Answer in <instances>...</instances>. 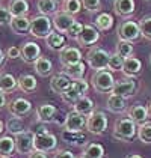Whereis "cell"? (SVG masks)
Returning a JSON list of instances; mask_svg holds the SVG:
<instances>
[{
  "mask_svg": "<svg viewBox=\"0 0 151 158\" xmlns=\"http://www.w3.org/2000/svg\"><path fill=\"white\" fill-rule=\"evenodd\" d=\"M29 158H47V155L44 152H39V151H33L32 154H29Z\"/></svg>",
  "mask_w": 151,
  "mask_h": 158,
  "instance_id": "cell-48",
  "label": "cell"
},
{
  "mask_svg": "<svg viewBox=\"0 0 151 158\" xmlns=\"http://www.w3.org/2000/svg\"><path fill=\"white\" fill-rule=\"evenodd\" d=\"M59 60L62 63V66H68V65H73V63H79V62H82V51L79 48H76V47L67 45L63 50H61Z\"/></svg>",
  "mask_w": 151,
  "mask_h": 158,
  "instance_id": "cell-13",
  "label": "cell"
},
{
  "mask_svg": "<svg viewBox=\"0 0 151 158\" xmlns=\"http://www.w3.org/2000/svg\"><path fill=\"white\" fill-rule=\"evenodd\" d=\"M86 130L91 134L101 135L107 130V116L104 111H92L89 116H86Z\"/></svg>",
  "mask_w": 151,
  "mask_h": 158,
  "instance_id": "cell-5",
  "label": "cell"
},
{
  "mask_svg": "<svg viewBox=\"0 0 151 158\" xmlns=\"http://www.w3.org/2000/svg\"><path fill=\"white\" fill-rule=\"evenodd\" d=\"M53 32V21L45 15H37L30 20V35L38 39H45Z\"/></svg>",
  "mask_w": 151,
  "mask_h": 158,
  "instance_id": "cell-3",
  "label": "cell"
},
{
  "mask_svg": "<svg viewBox=\"0 0 151 158\" xmlns=\"http://www.w3.org/2000/svg\"><path fill=\"white\" fill-rule=\"evenodd\" d=\"M8 109L11 111V114L15 118H23L26 114H29L32 111V102L26 98H15L14 101L9 102Z\"/></svg>",
  "mask_w": 151,
  "mask_h": 158,
  "instance_id": "cell-12",
  "label": "cell"
},
{
  "mask_svg": "<svg viewBox=\"0 0 151 158\" xmlns=\"http://www.w3.org/2000/svg\"><path fill=\"white\" fill-rule=\"evenodd\" d=\"M94 24H95V29H97V30L106 32V30L112 29L113 17L110 15V14H107V12H100L98 15H97V18H95Z\"/></svg>",
  "mask_w": 151,
  "mask_h": 158,
  "instance_id": "cell-29",
  "label": "cell"
},
{
  "mask_svg": "<svg viewBox=\"0 0 151 158\" xmlns=\"http://www.w3.org/2000/svg\"><path fill=\"white\" fill-rule=\"evenodd\" d=\"M138 137L142 143H151V123L150 122H145V123L139 125Z\"/></svg>",
  "mask_w": 151,
  "mask_h": 158,
  "instance_id": "cell-38",
  "label": "cell"
},
{
  "mask_svg": "<svg viewBox=\"0 0 151 158\" xmlns=\"http://www.w3.org/2000/svg\"><path fill=\"white\" fill-rule=\"evenodd\" d=\"M127 118L132 119L135 123L142 125V123H145V122L148 121L150 113H148V109H147L145 106H142V104H135V106H132L130 109L127 110Z\"/></svg>",
  "mask_w": 151,
  "mask_h": 158,
  "instance_id": "cell-16",
  "label": "cell"
},
{
  "mask_svg": "<svg viewBox=\"0 0 151 158\" xmlns=\"http://www.w3.org/2000/svg\"><path fill=\"white\" fill-rule=\"evenodd\" d=\"M98 39H100V33L94 26H83V30H82L80 36L76 41L83 47H89V45H94Z\"/></svg>",
  "mask_w": 151,
  "mask_h": 158,
  "instance_id": "cell-14",
  "label": "cell"
},
{
  "mask_svg": "<svg viewBox=\"0 0 151 158\" xmlns=\"http://www.w3.org/2000/svg\"><path fill=\"white\" fill-rule=\"evenodd\" d=\"M139 29H140V35L151 41V15L139 20Z\"/></svg>",
  "mask_w": 151,
  "mask_h": 158,
  "instance_id": "cell-39",
  "label": "cell"
},
{
  "mask_svg": "<svg viewBox=\"0 0 151 158\" xmlns=\"http://www.w3.org/2000/svg\"><path fill=\"white\" fill-rule=\"evenodd\" d=\"M37 8L41 15H45L49 17L51 14H56V9H58V2L56 0H38Z\"/></svg>",
  "mask_w": 151,
  "mask_h": 158,
  "instance_id": "cell-32",
  "label": "cell"
},
{
  "mask_svg": "<svg viewBox=\"0 0 151 158\" xmlns=\"http://www.w3.org/2000/svg\"><path fill=\"white\" fill-rule=\"evenodd\" d=\"M5 131V123H3V121L0 119V135H2V133Z\"/></svg>",
  "mask_w": 151,
  "mask_h": 158,
  "instance_id": "cell-51",
  "label": "cell"
},
{
  "mask_svg": "<svg viewBox=\"0 0 151 158\" xmlns=\"http://www.w3.org/2000/svg\"><path fill=\"white\" fill-rule=\"evenodd\" d=\"M54 158H76V157H74V154H73L71 151L65 149V151H59V152H56V154H54Z\"/></svg>",
  "mask_w": 151,
  "mask_h": 158,
  "instance_id": "cell-47",
  "label": "cell"
},
{
  "mask_svg": "<svg viewBox=\"0 0 151 158\" xmlns=\"http://www.w3.org/2000/svg\"><path fill=\"white\" fill-rule=\"evenodd\" d=\"M17 81H18V87L26 92V94H30V92H33L35 89H37V78L32 75V74H21L18 78H17Z\"/></svg>",
  "mask_w": 151,
  "mask_h": 158,
  "instance_id": "cell-27",
  "label": "cell"
},
{
  "mask_svg": "<svg viewBox=\"0 0 151 158\" xmlns=\"http://www.w3.org/2000/svg\"><path fill=\"white\" fill-rule=\"evenodd\" d=\"M82 11V0H63L62 3V12L74 17Z\"/></svg>",
  "mask_w": 151,
  "mask_h": 158,
  "instance_id": "cell-34",
  "label": "cell"
},
{
  "mask_svg": "<svg viewBox=\"0 0 151 158\" xmlns=\"http://www.w3.org/2000/svg\"><path fill=\"white\" fill-rule=\"evenodd\" d=\"M71 87H74L82 97H85V94L88 92V89H89V85H88V81H85L83 78H80V80H73L71 81Z\"/></svg>",
  "mask_w": 151,
  "mask_h": 158,
  "instance_id": "cell-43",
  "label": "cell"
},
{
  "mask_svg": "<svg viewBox=\"0 0 151 158\" xmlns=\"http://www.w3.org/2000/svg\"><path fill=\"white\" fill-rule=\"evenodd\" d=\"M86 71V66L83 62H79V63H73V65H68V66H63V74L67 77H70L71 80H80L83 78Z\"/></svg>",
  "mask_w": 151,
  "mask_h": 158,
  "instance_id": "cell-25",
  "label": "cell"
},
{
  "mask_svg": "<svg viewBox=\"0 0 151 158\" xmlns=\"http://www.w3.org/2000/svg\"><path fill=\"white\" fill-rule=\"evenodd\" d=\"M115 78H113V74L107 69H103V71H95L91 77V83L92 87L100 92V94H112V89L115 86Z\"/></svg>",
  "mask_w": 151,
  "mask_h": 158,
  "instance_id": "cell-2",
  "label": "cell"
},
{
  "mask_svg": "<svg viewBox=\"0 0 151 158\" xmlns=\"http://www.w3.org/2000/svg\"><path fill=\"white\" fill-rule=\"evenodd\" d=\"M138 134L136 123L128 118H119L113 125V137L121 142H130Z\"/></svg>",
  "mask_w": 151,
  "mask_h": 158,
  "instance_id": "cell-1",
  "label": "cell"
},
{
  "mask_svg": "<svg viewBox=\"0 0 151 158\" xmlns=\"http://www.w3.org/2000/svg\"><path fill=\"white\" fill-rule=\"evenodd\" d=\"M33 68H35V73H37L38 75L47 77V75H50L51 71H53V63H51V60L49 57L41 56V57L33 63Z\"/></svg>",
  "mask_w": 151,
  "mask_h": 158,
  "instance_id": "cell-28",
  "label": "cell"
},
{
  "mask_svg": "<svg viewBox=\"0 0 151 158\" xmlns=\"http://www.w3.org/2000/svg\"><path fill=\"white\" fill-rule=\"evenodd\" d=\"M45 44L53 51H61V50L67 47L65 45V36L62 33H59V32H51L50 35L45 38Z\"/></svg>",
  "mask_w": 151,
  "mask_h": 158,
  "instance_id": "cell-26",
  "label": "cell"
},
{
  "mask_svg": "<svg viewBox=\"0 0 151 158\" xmlns=\"http://www.w3.org/2000/svg\"><path fill=\"white\" fill-rule=\"evenodd\" d=\"M82 6L89 12H98L101 9V0H82Z\"/></svg>",
  "mask_w": 151,
  "mask_h": 158,
  "instance_id": "cell-42",
  "label": "cell"
},
{
  "mask_svg": "<svg viewBox=\"0 0 151 158\" xmlns=\"http://www.w3.org/2000/svg\"><path fill=\"white\" fill-rule=\"evenodd\" d=\"M5 106H6V97H5L3 92H0V110L3 109Z\"/></svg>",
  "mask_w": 151,
  "mask_h": 158,
  "instance_id": "cell-49",
  "label": "cell"
},
{
  "mask_svg": "<svg viewBox=\"0 0 151 158\" xmlns=\"http://www.w3.org/2000/svg\"><path fill=\"white\" fill-rule=\"evenodd\" d=\"M82 30H83V24H82V23H79V21H76L74 24L68 29V32H67V33L73 38V39H77V38L80 36Z\"/></svg>",
  "mask_w": 151,
  "mask_h": 158,
  "instance_id": "cell-45",
  "label": "cell"
},
{
  "mask_svg": "<svg viewBox=\"0 0 151 158\" xmlns=\"http://www.w3.org/2000/svg\"><path fill=\"white\" fill-rule=\"evenodd\" d=\"M150 65H151V54H150Z\"/></svg>",
  "mask_w": 151,
  "mask_h": 158,
  "instance_id": "cell-56",
  "label": "cell"
},
{
  "mask_svg": "<svg viewBox=\"0 0 151 158\" xmlns=\"http://www.w3.org/2000/svg\"><path fill=\"white\" fill-rule=\"evenodd\" d=\"M147 109H148V113H150V116H151V101H150V104L147 106Z\"/></svg>",
  "mask_w": 151,
  "mask_h": 158,
  "instance_id": "cell-53",
  "label": "cell"
},
{
  "mask_svg": "<svg viewBox=\"0 0 151 158\" xmlns=\"http://www.w3.org/2000/svg\"><path fill=\"white\" fill-rule=\"evenodd\" d=\"M0 158H11V157H0Z\"/></svg>",
  "mask_w": 151,
  "mask_h": 158,
  "instance_id": "cell-55",
  "label": "cell"
},
{
  "mask_svg": "<svg viewBox=\"0 0 151 158\" xmlns=\"http://www.w3.org/2000/svg\"><path fill=\"white\" fill-rule=\"evenodd\" d=\"M58 146V137L51 133H44V134H35V143L33 148L35 151L39 152H51L54 151Z\"/></svg>",
  "mask_w": 151,
  "mask_h": 158,
  "instance_id": "cell-8",
  "label": "cell"
},
{
  "mask_svg": "<svg viewBox=\"0 0 151 158\" xmlns=\"http://www.w3.org/2000/svg\"><path fill=\"white\" fill-rule=\"evenodd\" d=\"M62 139L67 142V143H70V145L80 146V145H83V143H86V137H85L82 133H70V131H63Z\"/></svg>",
  "mask_w": 151,
  "mask_h": 158,
  "instance_id": "cell-36",
  "label": "cell"
},
{
  "mask_svg": "<svg viewBox=\"0 0 151 158\" xmlns=\"http://www.w3.org/2000/svg\"><path fill=\"white\" fill-rule=\"evenodd\" d=\"M5 127H6V130L12 134V135H18V134H21L26 131L23 121H21L20 118H15V116H14V118H9Z\"/></svg>",
  "mask_w": 151,
  "mask_h": 158,
  "instance_id": "cell-33",
  "label": "cell"
},
{
  "mask_svg": "<svg viewBox=\"0 0 151 158\" xmlns=\"http://www.w3.org/2000/svg\"><path fill=\"white\" fill-rule=\"evenodd\" d=\"M88 63L89 66L95 71H103V69H107L109 66V59H110V54L101 47H91V50L88 51Z\"/></svg>",
  "mask_w": 151,
  "mask_h": 158,
  "instance_id": "cell-4",
  "label": "cell"
},
{
  "mask_svg": "<svg viewBox=\"0 0 151 158\" xmlns=\"http://www.w3.org/2000/svg\"><path fill=\"white\" fill-rule=\"evenodd\" d=\"M115 53L118 56H121L123 59L132 57V54H133V44L132 42H127V41H118Z\"/></svg>",
  "mask_w": 151,
  "mask_h": 158,
  "instance_id": "cell-37",
  "label": "cell"
},
{
  "mask_svg": "<svg viewBox=\"0 0 151 158\" xmlns=\"http://www.w3.org/2000/svg\"><path fill=\"white\" fill-rule=\"evenodd\" d=\"M17 87H18V81H17V78L14 77L12 74L9 73L0 74V92L9 94V92H14Z\"/></svg>",
  "mask_w": 151,
  "mask_h": 158,
  "instance_id": "cell-23",
  "label": "cell"
},
{
  "mask_svg": "<svg viewBox=\"0 0 151 158\" xmlns=\"http://www.w3.org/2000/svg\"><path fill=\"white\" fill-rule=\"evenodd\" d=\"M35 143V133L33 131H24V133L15 135V151L21 155L24 154H32L35 151L33 148Z\"/></svg>",
  "mask_w": 151,
  "mask_h": 158,
  "instance_id": "cell-7",
  "label": "cell"
},
{
  "mask_svg": "<svg viewBox=\"0 0 151 158\" xmlns=\"http://www.w3.org/2000/svg\"><path fill=\"white\" fill-rule=\"evenodd\" d=\"M53 27L59 32V33H67L68 29L76 23V20L65 12H56L53 15Z\"/></svg>",
  "mask_w": 151,
  "mask_h": 158,
  "instance_id": "cell-15",
  "label": "cell"
},
{
  "mask_svg": "<svg viewBox=\"0 0 151 158\" xmlns=\"http://www.w3.org/2000/svg\"><path fill=\"white\" fill-rule=\"evenodd\" d=\"M9 27L15 35H26L30 32V20L27 17H12Z\"/></svg>",
  "mask_w": 151,
  "mask_h": 158,
  "instance_id": "cell-20",
  "label": "cell"
},
{
  "mask_svg": "<svg viewBox=\"0 0 151 158\" xmlns=\"http://www.w3.org/2000/svg\"><path fill=\"white\" fill-rule=\"evenodd\" d=\"M21 59L26 62V63H35V62L41 57V47L38 45L37 42L33 41H27L21 45Z\"/></svg>",
  "mask_w": 151,
  "mask_h": 158,
  "instance_id": "cell-11",
  "label": "cell"
},
{
  "mask_svg": "<svg viewBox=\"0 0 151 158\" xmlns=\"http://www.w3.org/2000/svg\"><path fill=\"white\" fill-rule=\"evenodd\" d=\"M136 90H138V85L133 78L132 80H118V81H115V86L112 89V95L128 98L132 95H135Z\"/></svg>",
  "mask_w": 151,
  "mask_h": 158,
  "instance_id": "cell-10",
  "label": "cell"
},
{
  "mask_svg": "<svg viewBox=\"0 0 151 158\" xmlns=\"http://www.w3.org/2000/svg\"><path fill=\"white\" fill-rule=\"evenodd\" d=\"M116 33H118L119 41H127V42H132V44L139 41V38L142 36L140 35V29H139V23L130 21V20H127V21H124V23H121L118 26Z\"/></svg>",
  "mask_w": 151,
  "mask_h": 158,
  "instance_id": "cell-6",
  "label": "cell"
},
{
  "mask_svg": "<svg viewBox=\"0 0 151 158\" xmlns=\"http://www.w3.org/2000/svg\"><path fill=\"white\" fill-rule=\"evenodd\" d=\"M73 111L82 114V116H89L94 111V101L85 95V97L77 99L74 104H73Z\"/></svg>",
  "mask_w": 151,
  "mask_h": 158,
  "instance_id": "cell-22",
  "label": "cell"
},
{
  "mask_svg": "<svg viewBox=\"0 0 151 158\" xmlns=\"http://www.w3.org/2000/svg\"><path fill=\"white\" fill-rule=\"evenodd\" d=\"M12 17H27L29 14V2L27 0H11L8 6Z\"/></svg>",
  "mask_w": 151,
  "mask_h": 158,
  "instance_id": "cell-24",
  "label": "cell"
},
{
  "mask_svg": "<svg viewBox=\"0 0 151 158\" xmlns=\"http://www.w3.org/2000/svg\"><path fill=\"white\" fill-rule=\"evenodd\" d=\"M123 65H124V59L121 56H118L116 53L115 54H110V59H109V69L110 73L112 71H121L123 69Z\"/></svg>",
  "mask_w": 151,
  "mask_h": 158,
  "instance_id": "cell-41",
  "label": "cell"
},
{
  "mask_svg": "<svg viewBox=\"0 0 151 158\" xmlns=\"http://www.w3.org/2000/svg\"><path fill=\"white\" fill-rule=\"evenodd\" d=\"M56 113H58V109H56L53 104L44 102V104L38 106V109H37V118H38V121H39V122H44V123H47V122H51L53 119H54Z\"/></svg>",
  "mask_w": 151,
  "mask_h": 158,
  "instance_id": "cell-19",
  "label": "cell"
},
{
  "mask_svg": "<svg viewBox=\"0 0 151 158\" xmlns=\"http://www.w3.org/2000/svg\"><path fill=\"white\" fill-rule=\"evenodd\" d=\"M83 154L89 158H104V148L100 143H88L85 146Z\"/></svg>",
  "mask_w": 151,
  "mask_h": 158,
  "instance_id": "cell-35",
  "label": "cell"
},
{
  "mask_svg": "<svg viewBox=\"0 0 151 158\" xmlns=\"http://www.w3.org/2000/svg\"><path fill=\"white\" fill-rule=\"evenodd\" d=\"M126 98L123 97H118V95H110L109 99H107V109L109 111H112V113H123L124 110H126Z\"/></svg>",
  "mask_w": 151,
  "mask_h": 158,
  "instance_id": "cell-30",
  "label": "cell"
},
{
  "mask_svg": "<svg viewBox=\"0 0 151 158\" xmlns=\"http://www.w3.org/2000/svg\"><path fill=\"white\" fill-rule=\"evenodd\" d=\"M135 0H115L113 2V11L119 17H130L135 12Z\"/></svg>",
  "mask_w": 151,
  "mask_h": 158,
  "instance_id": "cell-21",
  "label": "cell"
},
{
  "mask_svg": "<svg viewBox=\"0 0 151 158\" xmlns=\"http://www.w3.org/2000/svg\"><path fill=\"white\" fill-rule=\"evenodd\" d=\"M63 131H70V133H82L83 127L86 125V119L85 116L76 113V111H70L65 116L63 121Z\"/></svg>",
  "mask_w": 151,
  "mask_h": 158,
  "instance_id": "cell-9",
  "label": "cell"
},
{
  "mask_svg": "<svg viewBox=\"0 0 151 158\" xmlns=\"http://www.w3.org/2000/svg\"><path fill=\"white\" fill-rule=\"evenodd\" d=\"M127 158H142L140 155H138V154H132V155H128Z\"/></svg>",
  "mask_w": 151,
  "mask_h": 158,
  "instance_id": "cell-52",
  "label": "cell"
},
{
  "mask_svg": "<svg viewBox=\"0 0 151 158\" xmlns=\"http://www.w3.org/2000/svg\"><path fill=\"white\" fill-rule=\"evenodd\" d=\"M12 21V15L6 6L0 5V26H9Z\"/></svg>",
  "mask_w": 151,
  "mask_h": 158,
  "instance_id": "cell-44",
  "label": "cell"
},
{
  "mask_svg": "<svg viewBox=\"0 0 151 158\" xmlns=\"http://www.w3.org/2000/svg\"><path fill=\"white\" fill-rule=\"evenodd\" d=\"M61 98H62L63 102H67V104H74L77 99H80V98H82V95L76 90L74 87H70L67 92H63L62 95H61Z\"/></svg>",
  "mask_w": 151,
  "mask_h": 158,
  "instance_id": "cell-40",
  "label": "cell"
},
{
  "mask_svg": "<svg viewBox=\"0 0 151 158\" xmlns=\"http://www.w3.org/2000/svg\"><path fill=\"white\" fill-rule=\"evenodd\" d=\"M123 74L126 77H130V78H135L138 77L140 71H142V62L139 60L138 57H127L124 59V65H123Z\"/></svg>",
  "mask_w": 151,
  "mask_h": 158,
  "instance_id": "cell-18",
  "label": "cell"
},
{
  "mask_svg": "<svg viewBox=\"0 0 151 158\" xmlns=\"http://www.w3.org/2000/svg\"><path fill=\"white\" fill-rule=\"evenodd\" d=\"M20 56H21V51H20L18 47H15V45L9 47L8 51H6V57H9V59H18Z\"/></svg>",
  "mask_w": 151,
  "mask_h": 158,
  "instance_id": "cell-46",
  "label": "cell"
},
{
  "mask_svg": "<svg viewBox=\"0 0 151 158\" xmlns=\"http://www.w3.org/2000/svg\"><path fill=\"white\" fill-rule=\"evenodd\" d=\"M15 151V139L11 135L0 137V157H9Z\"/></svg>",
  "mask_w": 151,
  "mask_h": 158,
  "instance_id": "cell-31",
  "label": "cell"
},
{
  "mask_svg": "<svg viewBox=\"0 0 151 158\" xmlns=\"http://www.w3.org/2000/svg\"><path fill=\"white\" fill-rule=\"evenodd\" d=\"M71 87V78L67 77L65 74H56L53 75L50 80V89L54 94L62 95L63 92H67Z\"/></svg>",
  "mask_w": 151,
  "mask_h": 158,
  "instance_id": "cell-17",
  "label": "cell"
},
{
  "mask_svg": "<svg viewBox=\"0 0 151 158\" xmlns=\"http://www.w3.org/2000/svg\"><path fill=\"white\" fill-rule=\"evenodd\" d=\"M5 60H6V54L3 53V50L0 48V68L3 66V63H5Z\"/></svg>",
  "mask_w": 151,
  "mask_h": 158,
  "instance_id": "cell-50",
  "label": "cell"
},
{
  "mask_svg": "<svg viewBox=\"0 0 151 158\" xmlns=\"http://www.w3.org/2000/svg\"><path fill=\"white\" fill-rule=\"evenodd\" d=\"M77 158H89V157H88V155H85V154H82V155H79Z\"/></svg>",
  "mask_w": 151,
  "mask_h": 158,
  "instance_id": "cell-54",
  "label": "cell"
}]
</instances>
